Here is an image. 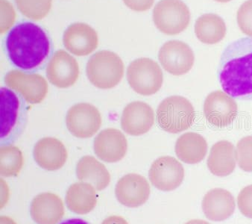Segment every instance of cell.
Returning a JSON list of instances; mask_svg holds the SVG:
<instances>
[{
  "instance_id": "29",
  "label": "cell",
  "mask_w": 252,
  "mask_h": 224,
  "mask_svg": "<svg viewBox=\"0 0 252 224\" xmlns=\"http://www.w3.org/2000/svg\"><path fill=\"white\" fill-rule=\"evenodd\" d=\"M237 20L242 33L252 38V0H247L240 7Z\"/></svg>"
},
{
  "instance_id": "7",
  "label": "cell",
  "mask_w": 252,
  "mask_h": 224,
  "mask_svg": "<svg viewBox=\"0 0 252 224\" xmlns=\"http://www.w3.org/2000/svg\"><path fill=\"white\" fill-rule=\"evenodd\" d=\"M1 142H9L20 133L24 122L23 103L18 96L9 88L0 90Z\"/></svg>"
},
{
  "instance_id": "32",
  "label": "cell",
  "mask_w": 252,
  "mask_h": 224,
  "mask_svg": "<svg viewBox=\"0 0 252 224\" xmlns=\"http://www.w3.org/2000/svg\"><path fill=\"white\" fill-rule=\"evenodd\" d=\"M125 5L134 11H148L154 4L155 0H123Z\"/></svg>"
},
{
  "instance_id": "1",
  "label": "cell",
  "mask_w": 252,
  "mask_h": 224,
  "mask_svg": "<svg viewBox=\"0 0 252 224\" xmlns=\"http://www.w3.org/2000/svg\"><path fill=\"white\" fill-rule=\"evenodd\" d=\"M218 78L224 92L232 98L252 100V37H242L224 49Z\"/></svg>"
},
{
  "instance_id": "25",
  "label": "cell",
  "mask_w": 252,
  "mask_h": 224,
  "mask_svg": "<svg viewBox=\"0 0 252 224\" xmlns=\"http://www.w3.org/2000/svg\"><path fill=\"white\" fill-rule=\"evenodd\" d=\"M227 29L223 19L216 14H205L198 17L195 23L197 38L205 44L220 43L226 36Z\"/></svg>"
},
{
  "instance_id": "22",
  "label": "cell",
  "mask_w": 252,
  "mask_h": 224,
  "mask_svg": "<svg viewBox=\"0 0 252 224\" xmlns=\"http://www.w3.org/2000/svg\"><path fill=\"white\" fill-rule=\"evenodd\" d=\"M175 151L178 158L189 164H198L205 158L208 144L202 135L196 132H186L178 138Z\"/></svg>"
},
{
  "instance_id": "18",
  "label": "cell",
  "mask_w": 252,
  "mask_h": 224,
  "mask_svg": "<svg viewBox=\"0 0 252 224\" xmlns=\"http://www.w3.org/2000/svg\"><path fill=\"white\" fill-rule=\"evenodd\" d=\"M33 155L37 164L49 171L61 169L68 157L67 151L63 144L51 137L42 138L36 143Z\"/></svg>"
},
{
  "instance_id": "8",
  "label": "cell",
  "mask_w": 252,
  "mask_h": 224,
  "mask_svg": "<svg viewBox=\"0 0 252 224\" xmlns=\"http://www.w3.org/2000/svg\"><path fill=\"white\" fill-rule=\"evenodd\" d=\"M4 81L8 88L20 94L30 104L41 103L48 93L47 81L40 74L14 70L6 74Z\"/></svg>"
},
{
  "instance_id": "15",
  "label": "cell",
  "mask_w": 252,
  "mask_h": 224,
  "mask_svg": "<svg viewBox=\"0 0 252 224\" xmlns=\"http://www.w3.org/2000/svg\"><path fill=\"white\" fill-rule=\"evenodd\" d=\"M155 123V112L147 103L134 101L127 105L121 117L123 130L132 136L147 133Z\"/></svg>"
},
{
  "instance_id": "19",
  "label": "cell",
  "mask_w": 252,
  "mask_h": 224,
  "mask_svg": "<svg viewBox=\"0 0 252 224\" xmlns=\"http://www.w3.org/2000/svg\"><path fill=\"white\" fill-rule=\"evenodd\" d=\"M30 212L37 224H57L64 215V206L58 195L43 193L33 199Z\"/></svg>"
},
{
  "instance_id": "34",
  "label": "cell",
  "mask_w": 252,
  "mask_h": 224,
  "mask_svg": "<svg viewBox=\"0 0 252 224\" xmlns=\"http://www.w3.org/2000/svg\"><path fill=\"white\" fill-rule=\"evenodd\" d=\"M61 224H89L86 221L79 218H75V219H69L63 221Z\"/></svg>"
},
{
  "instance_id": "23",
  "label": "cell",
  "mask_w": 252,
  "mask_h": 224,
  "mask_svg": "<svg viewBox=\"0 0 252 224\" xmlns=\"http://www.w3.org/2000/svg\"><path fill=\"white\" fill-rule=\"evenodd\" d=\"M76 174L80 181L92 185L97 190L106 188L111 182V174L105 166L91 155L82 157L79 160Z\"/></svg>"
},
{
  "instance_id": "35",
  "label": "cell",
  "mask_w": 252,
  "mask_h": 224,
  "mask_svg": "<svg viewBox=\"0 0 252 224\" xmlns=\"http://www.w3.org/2000/svg\"><path fill=\"white\" fill-rule=\"evenodd\" d=\"M0 224H17L14 220L9 217L2 216L0 218Z\"/></svg>"
},
{
  "instance_id": "21",
  "label": "cell",
  "mask_w": 252,
  "mask_h": 224,
  "mask_svg": "<svg viewBox=\"0 0 252 224\" xmlns=\"http://www.w3.org/2000/svg\"><path fill=\"white\" fill-rule=\"evenodd\" d=\"M208 169L217 177L231 175L236 168V148L228 141H220L213 145L208 158Z\"/></svg>"
},
{
  "instance_id": "17",
  "label": "cell",
  "mask_w": 252,
  "mask_h": 224,
  "mask_svg": "<svg viewBox=\"0 0 252 224\" xmlns=\"http://www.w3.org/2000/svg\"><path fill=\"white\" fill-rule=\"evenodd\" d=\"M63 42L65 48L71 53L77 56H86L98 46V35L89 25L75 23L66 29Z\"/></svg>"
},
{
  "instance_id": "5",
  "label": "cell",
  "mask_w": 252,
  "mask_h": 224,
  "mask_svg": "<svg viewBox=\"0 0 252 224\" xmlns=\"http://www.w3.org/2000/svg\"><path fill=\"white\" fill-rule=\"evenodd\" d=\"M127 80L137 94L151 96L160 91L163 74L157 62L149 58L133 61L127 69Z\"/></svg>"
},
{
  "instance_id": "37",
  "label": "cell",
  "mask_w": 252,
  "mask_h": 224,
  "mask_svg": "<svg viewBox=\"0 0 252 224\" xmlns=\"http://www.w3.org/2000/svg\"><path fill=\"white\" fill-rule=\"evenodd\" d=\"M217 2H222V3H225V2H231V0H215Z\"/></svg>"
},
{
  "instance_id": "31",
  "label": "cell",
  "mask_w": 252,
  "mask_h": 224,
  "mask_svg": "<svg viewBox=\"0 0 252 224\" xmlns=\"http://www.w3.org/2000/svg\"><path fill=\"white\" fill-rule=\"evenodd\" d=\"M15 19L16 13L12 5L7 0H1V34L9 30Z\"/></svg>"
},
{
  "instance_id": "28",
  "label": "cell",
  "mask_w": 252,
  "mask_h": 224,
  "mask_svg": "<svg viewBox=\"0 0 252 224\" xmlns=\"http://www.w3.org/2000/svg\"><path fill=\"white\" fill-rule=\"evenodd\" d=\"M236 158L240 169L252 172V135L239 141L236 148Z\"/></svg>"
},
{
  "instance_id": "13",
  "label": "cell",
  "mask_w": 252,
  "mask_h": 224,
  "mask_svg": "<svg viewBox=\"0 0 252 224\" xmlns=\"http://www.w3.org/2000/svg\"><path fill=\"white\" fill-rule=\"evenodd\" d=\"M77 61L66 51H56L46 67L49 82L59 88H67L76 82L79 76Z\"/></svg>"
},
{
  "instance_id": "14",
  "label": "cell",
  "mask_w": 252,
  "mask_h": 224,
  "mask_svg": "<svg viewBox=\"0 0 252 224\" xmlns=\"http://www.w3.org/2000/svg\"><path fill=\"white\" fill-rule=\"evenodd\" d=\"M115 193L117 200L123 206L137 208L149 200L150 186L143 176L128 174L119 180Z\"/></svg>"
},
{
  "instance_id": "11",
  "label": "cell",
  "mask_w": 252,
  "mask_h": 224,
  "mask_svg": "<svg viewBox=\"0 0 252 224\" xmlns=\"http://www.w3.org/2000/svg\"><path fill=\"white\" fill-rule=\"evenodd\" d=\"M204 114L210 124L217 128L229 126L238 114V106L234 98L222 91L208 94L204 103Z\"/></svg>"
},
{
  "instance_id": "9",
  "label": "cell",
  "mask_w": 252,
  "mask_h": 224,
  "mask_svg": "<svg viewBox=\"0 0 252 224\" xmlns=\"http://www.w3.org/2000/svg\"><path fill=\"white\" fill-rule=\"evenodd\" d=\"M66 124L69 132L79 138L94 136L102 125L99 111L89 103H79L67 112Z\"/></svg>"
},
{
  "instance_id": "36",
  "label": "cell",
  "mask_w": 252,
  "mask_h": 224,
  "mask_svg": "<svg viewBox=\"0 0 252 224\" xmlns=\"http://www.w3.org/2000/svg\"><path fill=\"white\" fill-rule=\"evenodd\" d=\"M185 224H210L207 221H203V220H191L188 221Z\"/></svg>"
},
{
  "instance_id": "10",
  "label": "cell",
  "mask_w": 252,
  "mask_h": 224,
  "mask_svg": "<svg viewBox=\"0 0 252 224\" xmlns=\"http://www.w3.org/2000/svg\"><path fill=\"white\" fill-rule=\"evenodd\" d=\"M158 59L166 72L179 76L190 71L195 62V55L189 45L181 40H172L161 46Z\"/></svg>"
},
{
  "instance_id": "3",
  "label": "cell",
  "mask_w": 252,
  "mask_h": 224,
  "mask_svg": "<svg viewBox=\"0 0 252 224\" xmlns=\"http://www.w3.org/2000/svg\"><path fill=\"white\" fill-rule=\"evenodd\" d=\"M124 64L115 52L98 51L93 55L86 67L88 79L100 89H111L117 86L124 75Z\"/></svg>"
},
{
  "instance_id": "16",
  "label": "cell",
  "mask_w": 252,
  "mask_h": 224,
  "mask_svg": "<svg viewBox=\"0 0 252 224\" xmlns=\"http://www.w3.org/2000/svg\"><path fill=\"white\" fill-rule=\"evenodd\" d=\"M95 155L108 163L121 161L126 156L128 149V142L121 131L117 129H105L100 132L94 140Z\"/></svg>"
},
{
  "instance_id": "2",
  "label": "cell",
  "mask_w": 252,
  "mask_h": 224,
  "mask_svg": "<svg viewBox=\"0 0 252 224\" xmlns=\"http://www.w3.org/2000/svg\"><path fill=\"white\" fill-rule=\"evenodd\" d=\"M5 44L11 62L24 71H33L41 66L51 52V43L46 32L30 22L13 28Z\"/></svg>"
},
{
  "instance_id": "33",
  "label": "cell",
  "mask_w": 252,
  "mask_h": 224,
  "mask_svg": "<svg viewBox=\"0 0 252 224\" xmlns=\"http://www.w3.org/2000/svg\"><path fill=\"white\" fill-rule=\"evenodd\" d=\"M102 224H128L125 218L120 216H111L108 217L106 219L104 220Z\"/></svg>"
},
{
  "instance_id": "4",
  "label": "cell",
  "mask_w": 252,
  "mask_h": 224,
  "mask_svg": "<svg viewBox=\"0 0 252 224\" xmlns=\"http://www.w3.org/2000/svg\"><path fill=\"white\" fill-rule=\"evenodd\" d=\"M158 125L169 133L177 134L193 124L195 112L192 103L182 96H171L159 105L156 112Z\"/></svg>"
},
{
  "instance_id": "26",
  "label": "cell",
  "mask_w": 252,
  "mask_h": 224,
  "mask_svg": "<svg viewBox=\"0 0 252 224\" xmlns=\"http://www.w3.org/2000/svg\"><path fill=\"white\" fill-rule=\"evenodd\" d=\"M23 166L21 150L13 145H3L0 149V172L2 177H16Z\"/></svg>"
},
{
  "instance_id": "24",
  "label": "cell",
  "mask_w": 252,
  "mask_h": 224,
  "mask_svg": "<svg viewBox=\"0 0 252 224\" xmlns=\"http://www.w3.org/2000/svg\"><path fill=\"white\" fill-rule=\"evenodd\" d=\"M66 203L68 209L74 213L79 215L89 213L97 203L95 187L87 183L71 185L66 192Z\"/></svg>"
},
{
  "instance_id": "30",
  "label": "cell",
  "mask_w": 252,
  "mask_h": 224,
  "mask_svg": "<svg viewBox=\"0 0 252 224\" xmlns=\"http://www.w3.org/2000/svg\"><path fill=\"white\" fill-rule=\"evenodd\" d=\"M237 205L245 217L252 219V185L242 189L237 197Z\"/></svg>"
},
{
  "instance_id": "27",
  "label": "cell",
  "mask_w": 252,
  "mask_h": 224,
  "mask_svg": "<svg viewBox=\"0 0 252 224\" xmlns=\"http://www.w3.org/2000/svg\"><path fill=\"white\" fill-rule=\"evenodd\" d=\"M20 12L27 18L40 20L47 16L51 10L52 0H15Z\"/></svg>"
},
{
  "instance_id": "20",
  "label": "cell",
  "mask_w": 252,
  "mask_h": 224,
  "mask_svg": "<svg viewBox=\"0 0 252 224\" xmlns=\"http://www.w3.org/2000/svg\"><path fill=\"white\" fill-rule=\"evenodd\" d=\"M201 205L206 218L213 221H225L234 214L236 208L234 196L223 188L209 190Z\"/></svg>"
},
{
  "instance_id": "12",
  "label": "cell",
  "mask_w": 252,
  "mask_h": 224,
  "mask_svg": "<svg viewBox=\"0 0 252 224\" xmlns=\"http://www.w3.org/2000/svg\"><path fill=\"white\" fill-rule=\"evenodd\" d=\"M185 175L183 165L172 156L157 158L149 172L151 183L162 191H172L178 188L183 183Z\"/></svg>"
},
{
  "instance_id": "6",
  "label": "cell",
  "mask_w": 252,
  "mask_h": 224,
  "mask_svg": "<svg viewBox=\"0 0 252 224\" xmlns=\"http://www.w3.org/2000/svg\"><path fill=\"white\" fill-rule=\"evenodd\" d=\"M153 21L160 33L176 36L190 22V11L182 0H160L153 10Z\"/></svg>"
}]
</instances>
